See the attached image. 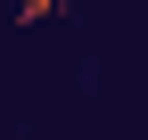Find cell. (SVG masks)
I'll use <instances>...</instances> for the list:
<instances>
[{"mask_svg": "<svg viewBox=\"0 0 148 140\" xmlns=\"http://www.w3.org/2000/svg\"><path fill=\"white\" fill-rule=\"evenodd\" d=\"M74 0H16V25H49V16H66Z\"/></svg>", "mask_w": 148, "mask_h": 140, "instance_id": "6da1fadb", "label": "cell"}]
</instances>
